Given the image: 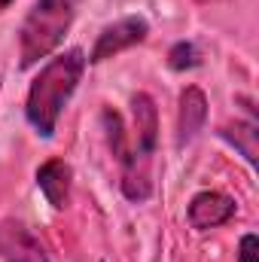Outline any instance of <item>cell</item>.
Masks as SVG:
<instances>
[{
	"instance_id": "cell-1",
	"label": "cell",
	"mask_w": 259,
	"mask_h": 262,
	"mask_svg": "<svg viewBox=\"0 0 259 262\" xmlns=\"http://www.w3.org/2000/svg\"><path fill=\"white\" fill-rule=\"evenodd\" d=\"M104 131H107V143L110 152L119 159L122 165V195L128 201H146L153 192V180H149V168H153V156H156V143H159V113H156V101L143 92H137L131 98V131L125 128L122 116L116 110H104Z\"/></svg>"
},
{
	"instance_id": "cell-2",
	"label": "cell",
	"mask_w": 259,
	"mask_h": 262,
	"mask_svg": "<svg viewBox=\"0 0 259 262\" xmlns=\"http://www.w3.org/2000/svg\"><path fill=\"white\" fill-rule=\"evenodd\" d=\"M85 64L89 61H85L82 49H64V52L52 55L34 76L28 98H25V119L40 137L55 134L67 101L73 98V92L85 73Z\"/></svg>"
},
{
	"instance_id": "cell-3",
	"label": "cell",
	"mask_w": 259,
	"mask_h": 262,
	"mask_svg": "<svg viewBox=\"0 0 259 262\" xmlns=\"http://www.w3.org/2000/svg\"><path fill=\"white\" fill-rule=\"evenodd\" d=\"M79 3L82 0H37L31 6V12L21 21V31H18V64H21V70L40 64L43 58H49L61 46L64 34L76 18Z\"/></svg>"
},
{
	"instance_id": "cell-4",
	"label": "cell",
	"mask_w": 259,
	"mask_h": 262,
	"mask_svg": "<svg viewBox=\"0 0 259 262\" xmlns=\"http://www.w3.org/2000/svg\"><path fill=\"white\" fill-rule=\"evenodd\" d=\"M146 34H149V21H146L143 15H125V18L107 25V28L98 34V40H95L92 52L85 55V61H89V64H101V61H107V58H116L119 52H125L131 46L143 43Z\"/></svg>"
},
{
	"instance_id": "cell-5",
	"label": "cell",
	"mask_w": 259,
	"mask_h": 262,
	"mask_svg": "<svg viewBox=\"0 0 259 262\" xmlns=\"http://www.w3.org/2000/svg\"><path fill=\"white\" fill-rule=\"evenodd\" d=\"M0 259L3 262H52L40 238L21 220L0 223Z\"/></svg>"
},
{
	"instance_id": "cell-6",
	"label": "cell",
	"mask_w": 259,
	"mask_h": 262,
	"mask_svg": "<svg viewBox=\"0 0 259 262\" xmlns=\"http://www.w3.org/2000/svg\"><path fill=\"white\" fill-rule=\"evenodd\" d=\"M238 204L235 198L226 195V192H217V189H204L192 195L189 201V226L195 232H207V229H217L223 223H229L235 216Z\"/></svg>"
},
{
	"instance_id": "cell-7",
	"label": "cell",
	"mask_w": 259,
	"mask_h": 262,
	"mask_svg": "<svg viewBox=\"0 0 259 262\" xmlns=\"http://www.w3.org/2000/svg\"><path fill=\"white\" fill-rule=\"evenodd\" d=\"M70 183H73V171L64 159H49L37 168V186L46 195V201L55 210H64L70 201Z\"/></svg>"
},
{
	"instance_id": "cell-8",
	"label": "cell",
	"mask_w": 259,
	"mask_h": 262,
	"mask_svg": "<svg viewBox=\"0 0 259 262\" xmlns=\"http://www.w3.org/2000/svg\"><path fill=\"white\" fill-rule=\"evenodd\" d=\"M207 119V98L198 85L183 89L180 95V110H177V146H186L189 140L198 137Z\"/></svg>"
},
{
	"instance_id": "cell-9",
	"label": "cell",
	"mask_w": 259,
	"mask_h": 262,
	"mask_svg": "<svg viewBox=\"0 0 259 262\" xmlns=\"http://www.w3.org/2000/svg\"><path fill=\"white\" fill-rule=\"evenodd\" d=\"M256 122L250 119V122H235V125H223L220 128V137L223 140H229L241 156H244V162L247 165H256Z\"/></svg>"
},
{
	"instance_id": "cell-10",
	"label": "cell",
	"mask_w": 259,
	"mask_h": 262,
	"mask_svg": "<svg viewBox=\"0 0 259 262\" xmlns=\"http://www.w3.org/2000/svg\"><path fill=\"white\" fill-rule=\"evenodd\" d=\"M198 64H201V52H198L195 43L180 40V43L171 46V52H168V67H171V70L183 73V70H192V67H198Z\"/></svg>"
},
{
	"instance_id": "cell-11",
	"label": "cell",
	"mask_w": 259,
	"mask_h": 262,
	"mask_svg": "<svg viewBox=\"0 0 259 262\" xmlns=\"http://www.w3.org/2000/svg\"><path fill=\"white\" fill-rule=\"evenodd\" d=\"M259 256V241L256 235H244L238 244V262H256Z\"/></svg>"
},
{
	"instance_id": "cell-12",
	"label": "cell",
	"mask_w": 259,
	"mask_h": 262,
	"mask_svg": "<svg viewBox=\"0 0 259 262\" xmlns=\"http://www.w3.org/2000/svg\"><path fill=\"white\" fill-rule=\"evenodd\" d=\"M198 3H204V6H213V3H226V0H198Z\"/></svg>"
},
{
	"instance_id": "cell-13",
	"label": "cell",
	"mask_w": 259,
	"mask_h": 262,
	"mask_svg": "<svg viewBox=\"0 0 259 262\" xmlns=\"http://www.w3.org/2000/svg\"><path fill=\"white\" fill-rule=\"evenodd\" d=\"M9 3H12V0H0V12H3V9H6Z\"/></svg>"
}]
</instances>
